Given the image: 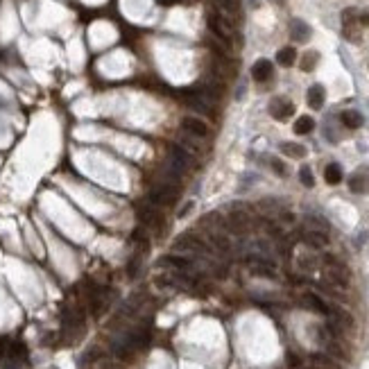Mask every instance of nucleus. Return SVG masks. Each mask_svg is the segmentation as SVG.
<instances>
[{
  "label": "nucleus",
  "mask_w": 369,
  "mask_h": 369,
  "mask_svg": "<svg viewBox=\"0 0 369 369\" xmlns=\"http://www.w3.org/2000/svg\"><path fill=\"white\" fill-rule=\"evenodd\" d=\"M181 127H184L186 134H191V136H195V139H206V136L211 134L209 125H206L204 120L195 118V116H186V118H181Z\"/></svg>",
  "instance_id": "5"
},
{
  "label": "nucleus",
  "mask_w": 369,
  "mask_h": 369,
  "mask_svg": "<svg viewBox=\"0 0 369 369\" xmlns=\"http://www.w3.org/2000/svg\"><path fill=\"white\" fill-rule=\"evenodd\" d=\"M299 179H301V184L308 186V188H313V186H315V177H313V170H310L308 165H303L301 170H299Z\"/></svg>",
  "instance_id": "21"
},
{
  "label": "nucleus",
  "mask_w": 369,
  "mask_h": 369,
  "mask_svg": "<svg viewBox=\"0 0 369 369\" xmlns=\"http://www.w3.org/2000/svg\"><path fill=\"white\" fill-rule=\"evenodd\" d=\"M251 77L256 82H265V79L272 77V61L270 59H258L251 68Z\"/></svg>",
  "instance_id": "12"
},
{
  "label": "nucleus",
  "mask_w": 369,
  "mask_h": 369,
  "mask_svg": "<svg viewBox=\"0 0 369 369\" xmlns=\"http://www.w3.org/2000/svg\"><path fill=\"white\" fill-rule=\"evenodd\" d=\"M277 61L279 64H281V66H292V64H295L297 61V50L292 46H288V48H281V50H279L277 53Z\"/></svg>",
  "instance_id": "18"
},
{
  "label": "nucleus",
  "mask_w": 369,
  "mask_h": 369,
  "mask_svg": "<svg viewBox=\"0 0 369 369\" xmlns=\"http://www.w3.org/2000/svg\"><path fill=\"white\" fill-rule=\"evenodd\" d=\"M306 100H308V105H310V109H322L324 106V88L319 84H315V86H310L308 88V93H306Z\"/></svg>",
  "instance_id": "13"
},
{
  "label": "nucleus",
  "mask_w": 369,
  "mask_h": 369,
  "mask_svg": "<svg viewBox=\"0 0 369 369\" xmlns=\"http://www.w3.org/2000/svg\"><path fill=\"white\" fill-rule=\"evenodd\" d=\"M270 165H272V168H274V172H277L279 177H285V165L281 163L279 158H272V161H270Z\"/></svg>",
  "instance_id": "23"
},
{
  "label": "nucleus",
  "mask_w": 369,
  "mask_h": 369,
  "mask_svg": "<svg viewBox=\"0 0 369 369\" xmlns=\"http://www.w3.org/2000/svg\"><path fill=\"white\" fill-rule=\"evenodd\" d=\"M317 59H319V54H317L315 50H310V53L303 54V57H301V70H303V73H310V70L315 68Z\"/></svg>",
  "instance_id": "20"
},
{
  "label": "nucleus",
  "mask_w": 369,
  "mask_h": 369,
  "mask_svg": "<svg viewBox=\"0 0 369 369\" xmlns=\"http://www.w3.org/2000/svg\"><path fill=\"white\" fill-rule=\"evenodd\" d=\"M301 303L306 306L308 310H315V313H322V315H329V306L324 303V299L315 292H306L301 297Z\"/></svg>",
  "instance_id": "9"
},
{
  "label": "nucleus",
  "mask_w": 369,
  "mask_h": 369,
  "mask_svg": "<svg viewBox=\"0 0 369 369\" xmlns=\"http://www.w3.org/2000/svg\"><path fill=\"white\" fill-rule=\"evenodd\" d=\"M310 369H342L337 360H333L326 353H313L310 356Z\"/></svg>",
  "instance_id": "10"
},
{
  "label": "nucleus",
  "mask_w": 369,
  "mask_h": 369,
  "mask_svg": "<svg viewBox=\"0 0 369 369\" xmlns=\"http://www.w3.org/2000/svg\"><path fill=\"white\" fill-rule=\"evenodd\" d=\"M315 129V120L310 118V116H301V118H297L295 123V134L303 136V134H310Z\"/></svg>",
  "instance_id": "19"
},
{
  "label": "nucleus",
  "mask_w": 369,
  "mask_h": 369,
  "mask_svg": "<svg viewBox=\"0 0 369 369\" xmlns=\"http://www.w3.org/2000/svg\"><path fill=\"white\" fill-rule=\"evenodd\" d=\"M324 179H326V184L331 186H337L340 181H342V168L337 163H329L326 168H324Z\"/></svg>",
  "instance_id": "15"
},
{
  "label": "nucleus",
  "mask_w": 369,
  "mask_h": 369,
  "mask_svg": "<svg viewBox=\"0 0 369 369\" xmlns=\"http://www.w3.org/2000/svg\"><path fill=\"white\" fill-rule=\"evenodd\" d=\"M326 356H331L333 360L347 363V360H349V351L344 349V344L340 342L337 337H331V340H326Z\"/></svg>",
  "instance_id": "8"
},
{
  "label": "nucleus",
  "mask_w": 369,
  "mask_h": 369,
  "mask_svg": "<svg viewBox=\"0 0 369 369\" xmlns=\"http://www.w3.org/2000/svg\"><path fill=\"white\" fill-rule=\"evenodd\" d=\"M270 113L277 120H288L292 113H295V105L285 98H274L270 102Z\"/></svg>",
  "instance_id": "6"
},
{
  "label": "nucleus",
  "mask_w": 369,
  "mask_h": 369,
  "mask_svg": "<svg viewBox=\"0 0 369 369\" xmlns=\"http://www.w3.org/2000/svg\"><path fill=\"white\" fill-rule=\"evenodd\" d=\"M349 188H351V193L363 195V193H367V188H369V179L365 177L363 172H356V175L349 179Z\"/></svg>",
  "instance_id": "16"
},
{
  "label": "nucleus",
  "mask_w": 369,
  "mask_h": 369,
  "mask_svg": "<svg viewBox=\"0 0 369 369\" xmlns=\"http://www.w3.org/2000/svg\"><path fill=\"white\" fill-rule=\"evenodd\" d=\"M209 30L222 41L227 50H231V43H233V23L229 18H224L220 14H209Z\"/></svg>",
  "instance_id": "3"
},
{
  "label": "nucleus",
  "mask_w": 369,
  "mask_h": 369,
  "mask_svg": "<svg viewBox=\"0 0 369 369\" xmlns=\"http://www.w3.org/2000/svg\"><path fill=\"white\" fill-rule=\"evenodd\" d=\"M150 204H154L157 209H165V206H172L177 202L179 197V188H172V186H163V184H157L154 188L150 191Z\"/></svg>",
  "instance_id": "4"
},
{
  "label": "nucleus",
  "mask_w": 369,
  "mask_h": 369,
  "mask_svg": "<svg viewBox=\"0 0 369 369\" xmlns=\"http://www.w3.org/2000/svg\"><path fill=\"white\" fill-rule=\"evenodd\" d=\"M281 152L290 158H303L308 154V150L303 145H299V143H281Z\"/></svg>",
  "instance_id": "17"
},
{
  "label": "nucleus",
  "mask_w": 369,
  "mask_h": 369,
  "mask_svg": "<svg viewBox=\"0 0 369 369\" xmlns=\"http://www.w3.org/2000/svg\"><path fill=\"white\" fill-rule=\"evenodd\" d=\"M340 120H342L344 127H349V129H358V127H363V116L353 109H347V111L340 113Z\"/></svg>",
  "instance_id": "14"
},
{
  "label": "nucleus",
  "mask_w": 369,
  "mask_h": 369,
  "mask_svg": "<svg viewBox=\"0 0 369 369\" xmlns=\"http://www.w3.org/2000/svg\"><path fill=\"white\" fill-rule=\"evenodd\" d=\"M288 367H290V369H301L303 367L301 358L297 356V353H288Z\"/></svg>",
  "instance_id": "22"
},
{
  "label": "nucleus",
  "mask_w": 369,
  "mask_h": 369,
  "mask_svg": "<svg viewBox=\"0 0 369 369\" xmlns=\"http://www.w3.org/2000/svg\"><path fill=\"white\" fill-rule=\"evenodd\" d=\"M301 240L313 249H322L329 245V233L324 229H306L301 233Z\"/></svg>",
  "instance_id": "7"
},
{
  "label": "nucleus",
  "mask_w": 369,
  "mask_h": 369,
  "mask_svg": "<svg viewBox=\"0 0 369 369\" xmlns=\"http://www.w3.org/2000/svg\"><path fill=\"white\" fill-rule=\"evenodd\" d=\"M191 209H195V204H193V202H188V204H186L184 209H181V211L177 213V218H186V215L191 213Z\"/></svg>",
  "instance_id": "24"
},
{
  "label": "nucleus",
  "mask_w": 369,
  "mask_h": 369,
  "mask_svg": "<svg viewBox=\"0 0 369 369\" xmlns=\"http://www.w3.org/2000/svg\"><path fill=\"white\" fill-rule=\"evenodd\" d=\"M290 36H292V41H297V43H303V41L310 39V27L306 25L303 20L295 18L290 23Z\"/></svg>",
  "instance_id": "11"
},
{
  "label": "nucleus",
  "mask_w": 369,
  "mask_h": 369,
  "mask_svg": "<svg viewBox=\"0 0 369 369\" xmlns=\"http://www.w3.org/2000/svg\"><path fill=\"white\" fill-rule=\"evenodd\" d=\"M139 220H141V224L145 227V229H150V231H154V233H163V229H165V215H163V211L161 209H157L154 204H141L139 206Z\"/></svg>",
  "instance_id": "2"
},
{
  "label": "nucleus",
  "mask_w": 369,
  "mask_h": 369,
  "mask_svg": "<svg viewBox=\"0 0 369 369\" xmlns=\"http://www.w3.org/2000/svg\"><path fill=\"white\" fill-rule=\"evenodd\" d=\"M172 249L177 254H193V256H211V254H215L211 249V245L206 243L199 233H193V231H186V233L175 238Z\"/></svg>",
  "instance_id": "1"
}]
</instances>
